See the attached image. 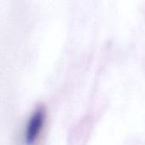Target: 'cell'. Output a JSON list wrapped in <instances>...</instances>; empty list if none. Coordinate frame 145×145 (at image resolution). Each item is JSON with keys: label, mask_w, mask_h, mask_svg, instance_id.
I'll use <instances>...</instances> for the list:
<instances>
[{"label": "cell", "mask_w": 145, "mask_h": 145, "mask_svg": "<svg viewBox=\"0 0 145 145\" xmlns=\"http://www.w3.org/2000/svg\"><path fill=\"white\" fill-rule=\"evenodd\" d=\"M46 113L43 109H37L30 117L25 131V141L27 145H34L40 138L44 128Z\"/></svg>", "instance_id": "1"}]
</instances>
